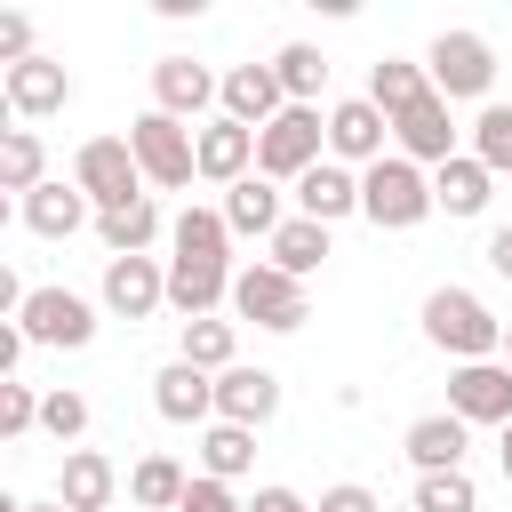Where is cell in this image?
I'll return each instance as SVG.
<instances>
[{"label": "cell", "instance_id": "44dd1931", "mask_svg": "<svg viewBox=\"0 0 512 512\" xmlns=\"http://www.w3.org/2000/svg\"><path fill=\"white\" fill-rule=\"evenodd\" d=\"M200 176L208 184H240V176H256V128H240V120H200Z\"/></svg>", "mask_w": 512, "mask_h": 512}, {"label": "cell", "instance_id": "603a6c76", "mask_svg": "<svg viewBox=\"0 0 512 512\" xmlns=\"http://www.w3.org/2000/svg\"><path fill=\"white\" fill-rule=\"evenodd\" d=\"M168 304L184 320H208L216 304H232V264H192V256H168Z\"/></svg>", "mask_w": 512, "mask_h": 512}, {"label": "cell", "instance_id": "ab89813d", "mask_svg": "<svg viewBox=\"0 0 512 512\" xmlns=\"http://www.w3.org/2000/svg\"><path fill=\"white\" fill-rule=\"evenodd\" d=\"M176 512H248V504L232 496V480H208V472H200V480L184 488V504H176Z\"/></svg>", "mask_w": 512, "mask_h": 512}, {"label": "cell", "instance_id": "7c38bea8", "mask_svg": "<svg viewBox=\"0 0 512 512\" xmlns=\"http://www.w3.org/2000/svg\"><path fill=\"white\" fill-rule=\"evenodd\" d=\"M392 144H400V160H416V168H448V160H456L448 96H440V88H432V96H416V104L392 120Z\"/></svg>", "mask_w": 512, "mask_h": 512}, {"label": "cell", "instance_id": "836d02e7", "mask_svg": "<svg viewBox=\"0 0 512 512\" xmlns=\"http://www.w3.org/2000/svg\"><path fill=\"white\" fill-rule=\"evenodd\" d=\"M272 72H280L288 104H320V88H328V56H320L312 40H288V48L272 56Z\"/></svg>", "mask_w": 512, "mask_h": 512}, {"label": "cell", "instance_id": "bcb514c9", "mask_svg": "<svg viewBox=\"0 0 512 512\" xmlns=\"http://www.w3.org/2000/svg\"><path fill=\"white\" fill-rule=\"evenodd\" d=\"M504 368H512V328H504Z\"/></svg>", "mask_w": 512, "mask_h": 512}, {"label": "cell", "instance_id": "74e56055", "mask_svg": "<svg viewBox=\"0 0 512 512\" xmlns=\"http://www.w3.org/2000/svg\"><path fill=\"white\" fill-rule=\"evenodd\" d=\"M40 400H48V392H32L24 376H8V384H0V440H24V432H40Z\"/></svg>", "mask_w": 512, "mask_h": 512}, {"label": "cell", "instance_id": "ba28073f", "mask_svg": "<svg viewBox=\"0 0 512 512\" xmlns=\"http://www.w3.org/2000/svg\"><path fill=\"white\" fill-rule=\"evenodd\" d=\"M424 72H432V88L456 104V96H488V80H496V48L480 40V32H440L432 48H424Z\"/></svg>", "mask_w": 512, "mask_h": 512}, {"label": "cell", "instance_id": "8d00e7d4", "mask_svg": "<svg viewBox=\"0 0 512 512\" xmlns=\"http://www.w3.org/2000/svg\"><path fill=\"white\" fill-rule=\"evenodd\" d=\"M40 432H48V440H64V448H72V440H80V432H88V392H72V384H56V392H48V400H40Z\"/></svg>", "mask_w": 512, "mask_h": 512}, {"label": "cell", "instance_id": "4dcf8cb0", "mask_svg": "<svg viewBox=\"0 0 512 512\" xmlns=\"http://www.w3.org/2000/svg\"><path fill=\"white\" fill-rule=\"evenodd\" d=\"M264 248H272L264 264H280L288 280H304V272H320V256H328V224H312V216H288V224H280Z\"/></svg>", "mask_w": 512, "mask_h": 512}, {"label": "cell", "instance_id": "4fadbf2b", "mask_svg": "<svg viewBox=\"0 0 512 512\" xmlns=\"http://www.w3.org/2000/svg\"><path fill=\"white\" fill-rule=\"evenodd\" d=\"M384 144H392V120H384L368 96L328 104V160H344V168H376Z\"/></svg>", "mask_w": 512, "mask_h": 512}, {"label": "cell", "instance_id": "7a4b0ae2", "mask_svg": "<svg viewBox=\"0 0 512 512\" xmlns=\"http://www.w3.org/2000/svg\"><path fill=\"white\" fill-rule=\"evenodd\" d=\"M360 216H368L376 232H416V224L432 216V176H424L416 160L384 152L376 168H360Z\"/></svg>", "mask_w": 512, "mask_h": 512}, {"label": "cell", "instance_id": "60d3db41", "mask_svg": "<svg viewBox=\"0 0 512 512\" xmlns=\"http://www.w3.org/2000/svg\"><path fill=\"white\" fill-rule=\"evenodd\" d=\"M320 512H384V504H376V488H360V480H336V488H320Z\"/></svg>", "mask_w": 512, "mask_h": 512}, {"label": "cell", "instance_id": "d4e9b609", "mask_svg": "<svg viewBox=\"0 0 512 512\" xmlns=\"http://www.w3.org/2000/svg\"><path fill=\"white\" fill-rule=\"evenodd\" d=\"M488 200H496V176H488L472 152H456L448 168H432V208H448V216H488Z\"/></svg>", "mask_w": 512, "mask_h": 512}, {"label": "cell", "instance_id": "52a82bcc", "mask_svg": "<svg viewBox=\"0 0 512 512\" xmlns=\"http://www.w3.org/2000/svg\"><path fill=\"white\" fill-rule=\"evenodd\" d=\"M16 328H24V344L80 352V344H96V304H88V296H72V288H32V296H24V312H16Z\"/></svg>", "mask_w": 512, "mask_h": 512}, {"label": "cell", "instance_id": "d590c367", "mask_svg": "<svg viewBox=\"0 0 512 512\" xmlns=\"http://www.w3.org/2000/svg\"><path fill=\"white\" fill-rule=\"evenodd\" d=\"M416 512H480L472 472H416Z\"/></svg>", "mask_w": 512, "mask_h": 512}, {"label": "cell", "instance_id": "d6a6232c", "mask_svg": "<svg viewBox=\"0 0 512 512\" xmlns=\"http://www.w3.org/2000/svg\"><path fill=\"white\" fill-rule=\"evenodd\" d=\"M200 472H208V480H240V472H256V432L216 416V424L200 432Z\"/></svg>", "mask_w": 512, "mask_h": 512}, {"label": "cell", "instance_id": "8fae6325", "mask_svg": "<svg viewBox=\"0 0 512 512\" xmlns=\"http://www.w3.org/2000/svg\"><path fill=\"white\" fill-rule=\"evenodd\" d=\"M208 104H224V80L208 72V64H192V56H160L152 64V112H168V120H200Z\"/></svg>", "mask_w": 512, "mask_h": 512}, {"label": "cell", "instance_id": "f35d334b", "mask_svg": "<svg viewBox=\"0 0 512 512\" xmlns=\"http://www.w3.org/2000/svg\"><path fill=\"white\" fill-rule=\"evenodd\" d=\"M40 48H32V16L24 8H0V64L16 72V64H32Z\"/></svg>", "mask_w": 512, "mask_h": 512}, {"label": "cell", "instance_id": "484cf974", "mask_svg": "<svg viewBox=\"0 0 512 512\" xmlns=\"http://www.w3.org/2000/svg\"><path fill=\"white\" fill-rule=\"evenodd\" d=\"M168 248L192 256V264H232V224H224V208H184V216L168 224Z\"/></svg>", "mask_w": 512, "mask_h": 512}, {"label": "cell", "instance_id": "7dc6e473", "mask_svg": "<svg viewBox=\"0 0 512 512\" xmlns=\"http://www.w3.org/2000/svg\"><path fill=\"white\" fill-rule=\"evenodd\" d=\"M408 512H416V504H408Z\"/></svg>", "mask_w": 512, "mask_h": 512}, {"label": "cell", "instance_id": "ac0fdd59", "mask_svg": "<svg viewBox=\"0 0 512 512\" xmlns=\"http://www.w3.org/2000/svg\"><path fill=\"white\" fill-rule=\"evenodd\" d=\"M152 408H160L168 424H216V376L192 368V360H168V368L152 376Z\"/></svg>", "mask_w": 512, "mask_h": 512}, {"label": "cell", "instance_id": "277c9868", "mask_svg": "<svg viewBox=\"0 0 512 512\" xmlns=\"http://www.w3.org/2000/svg\"><path fill=\"white\" fill-rule=\"evenodd\" d=\"M320 152H328V120H320V104H288L272 128H256V176H272V184L312 176Z\"/></svg>", "mask_w": 512, "mask_h": 512}, {"label": "cell", "instance_id": "8992f818", "mask_svg": "<svg viewBox=\"0 0 512 512\" xmlns=\"http://www.w3.org/2000/svg\"><path fill=\"white\" fill-rule=\"evenodd\" d=\"M72 184L96 200V216H104V208H128V200H144V168H136L128 136H88V144L72 152Z\"/></svg>", "mask_w": 512, "mask_h": 512}, {"label": "cell", "instance_id": "2e32d148", "mask_svg": "<svg viewBox=\"0 0 512 512\" xmlns=\"http://www.w3.org/2000/svg\"><path fill=\"white\" fill-rule=\"evenodd\" d=\"M280 112H288V88H280L272 64H232V72H224V120H240V128H272Z\"/></svg>", "mask_w": 512, "mask_h": 512}, {"label": "cell", "instance_id": "b9f144b4", "mask_svg": "<svg viewBox=\"0 0 512 512\" xmlns=\"http://www.w3.org/2000/svg\"><path fill=\"white\" fill-rule=\"evenodd\" d=\"M248 512H320V504H304L296 488H280V480H272V488H256V496H248Z\"/></svg>", "mask_w": 512, "mask_h": 512}, {"label": "cell", "instance_id": "1f68e13d", "mask_svg": "<svg viewBox=\"0 0 512 512\" xmlns=\"http://www.w3.org/2000/svg\"><path fill=\"white\" fill-rule=\"evenodd\" d=\"M176 360H192V368H208V376H224V368H240V328L232 320H184V344H176Z\"/></svg>", "mask_w": 512, "mask_h": 512}, {"label": "cell", "instance_id": "f1b7e54d", "mask_svg": "<svg viewBox=\"0 0 512 512\" xmlns=\"http://www.w3.org/2000/svg\"><path fill=\"white\" fill-rule=\"evenodd\" d=\"M96 240H104V256H144V248L160 240V208H152V192L128 200V208H104V216H96Z\"/></svg>", "mask_w": 512, "mask_h": 512}, {"label": "cell", "instance_id": "4316f807", "mask_svg": "<svg viewBox=\"0 0 512 512\" xmlns=\"http://www.w3.org/2000/svg\"><path fill=\"white\" fill-rule=\"evenodd\" d=\"M416 96H432V72H424V64H408V56H384V64H368V104H376L384 120H400Z\"/></svg>", "mask_w": 512, "mask_h": 512}, {"label": "cell", "instance_id": "f6af8a7d", "mask_svg": "<svg viewBox=\"0 0 512 512\" xmlns=\"http://www.w3.org/2000/svg\"><path fill=\"white\" fill-rule=\"evenodd\" d=\"M24 512H64V504H24Z\"/></svg>", "mask_w": 512, "mask_h": 512}, {"label": "cell", "instance_id": "5b68a950", "mask_svg": "<svg viewBox=\"0 0 512 512\" xmlns=\"http://www.w3.org/2000/svg\"><path fill=\"white\" fill-rule=\"evenodd\" d=\"M232 312L256 320V328H272V336H296V328L312 320V296H304V280H288L280 264H240V272H232Z\"/></svg>", "mask_w": 512, "mask_h": 512}, {"label": "cell", "instance_id": "9a60e30c", "mask_svg": "<svg viewBox=\"0 0 512 512\" xmlns=\"http://www.w3.org/2000/svg\"><path fill=\"white\" fill-rule=\"evenodd\" d=\"M0 96H8L16 120H48V112L72 104V72H64L56 56H32V64H16V72H0Z\"/></svg>", "mask_w": 512, "mask_h": 512}, {"label": "cell", "instance_id": "9c48e42d", "mask_svg": "<svg viewBox=\"0 0 512 512\" xmlns=\"http://www.w3.org/2000/svg\"><path fill=\"white\" fill-rule=\"evenodd\" d=\"M448 416H464V424H512V368L504 360H464V368H448Z\"/></svg>", "mask_w": 512, "mask_h": 512}, {"label": "cell", "instance_id": "3957f363", "mask_svg": "<svg viewBox=\"0 0 512 512\" xmlns=\"http://www.w3.org/2000/svg\"><path fill=\"white\" fill-rule=\"evenodd\" d=\"M128 152H136V168H144L152 192H184L200 176V128H184L168 112H136L128 120Z\"/></svg>", "mask_w": 512, "mask_h": 512}, {"label": "cell", "instance_id": "d6986e66", "mask_svg": "<svg viewBox=\"0 0 512 512\" xmlns=\"http://www.w3.org/2000/svg\"><path fill=\"white\" fill-rule=\"evenodd\" d=\"M216 416H224V424H248V432L272 424V416H280V376H272V368H248V360L224 368V376H216Z\"/></svg>", "mask_w": 512, "mask_h": 512}, {"label": "cell", "instance_id": "30bf717a", "mask_svg": "<svg viewBox=\"0 0 512 512\" xmlns=\"http://www.w3.org/2000/svg\"><path fill=\"white\" fill-rule=\"evenodd\" d=\"M168 304V264L160 256H104V312L112 320H152Z\"/></svg>", "mask_w": 512, "mask_h": 512}, {"label": "cell", "instance_id": "83f0119b", "mask_svg": "<svg viewBox=\"0 0 512 512\" xmlns=\"http://www.w3.org/2000/svg\"><path fill=\"white\" fill-rule=\"evenodd\" d=\"M48 184V152H40V128H0V192L32 200Z\"/></svg>", "mask_w": 512, "mask_h": 512}, {"label": "cell", "instance_id": "e0dca14e", "mask_svg": "<svg viewBox=\"0 0 512 512\" xmlns=\"http://www.w3.org/2000/svg\"><path fill=\"white\" fill-rule=\"evenodd\" d=\"M16 216H24V232H40V240H72L80 224H96V200L80 192V184H64V176H48L32 200H16Z\"/></svg>", "mask_w": 512, "mask_h": 512}, {"label": "cell", "instance_id": "7bdbcfd3", "mask_svg": "<svg viewBox=\"0 0 512 512\" xmlns=\"http://www.w3.org/2000/svg\"><path fill=\"white\" fill-rule=\"evenodd\" d=\"M488 272H496V280H512V224H496V232H488Z\"/></svg>", "mask_w": 512, "mask_h": 512}, {"label": "cell", "instance_id": "ee69618b", "mask_svg": "<svg viewBox=\"0 0 512 512\" xmlns=\"http://www.w3.org/2000/svg\"><path fill=\"white\" fill-rule=\"evenodd\" d=\"M496 464H504V480H512V424L496 432Z\"/></svg>", "mask_w": 512, "mask_h": 512}, {"label": "cell", "instance_id": "cb8c5ba5", "mask_svg": "<svg viewBox=\"0 0 512 512\" xmlns=\"http://www.w3.org/2000/svg\"><path fill=\"white\" fill-rule=\"evenodd\" d=\"M224 224H232V240H272L288 216H280V184L272 176H240L232 192H224Z\"/></svg>", "mask_w": 512, "mask_h": 512}, {"label": "cell", "instance_id": "5bb4252c", "mask_svg": "<svg viewBox=\"0 0 512 512\" xmlns=\"http://www.w3.org/2000/svg\"><path fill=\"white\" fill-rule=\"evenodd\" d=\"M120 464L104 448H64V472H56V504L64 512H120Z\"/></svg>", "mask_w": 512, "mask_h": 512}, {"label": "cell", "instance_id": "e575fe53", "mask_svg": "<svg viewBox=\"0 0 512 512\" xmlns=\"http://www.w3.org/2000/svg\"><path fill=\"white\" fill-rule=\"evenodd\" d=\"M472 160H480L488 176H512V104H480V120H472Z\"/></svg>", "mask_w": 512, "mask_h": 512}, {"label": "cell", "instance_id": "f546056e", "mask_svg": "<svg viewBox=\"0 0 512 512\" xmlns=\"http://www.w3.org/2000/svg\"><path fill=\"white\" fill-rule=\"evenodd\" d=\"M184 488H192V472L176 456H136V472H128V504L136 512H176Z\"/></svg>", "mask_w": 512, "mask_h": 512}, {"label": "cell", "instance_id": "6da1fadb", "mask_svg": "<svg viewBox=\"0 0 512 512\" xmlns=\"http://www.w3.org/2000/svg\"><path fill=\"white\" fill-rule=\"evenodd\" d=\"M424 344H432V352H448L456 368H464V360H496V352H504V320H496L472 288H456V280H448V288H432V296H424Z\"/></svg>", "mask_w": 512, "mask_h": 512}, {"label": "cell", "instance_id": "ffe728a7", "mask_svg": "<svg viewBox=\"0 0 512 512\" xmlns=\"http://www.w3.org/2000/svg\"><path fill=\"white\" fill-rule=\"evenodd\" d=\"M400 448H408V464H416V472H464L472 424H464V416H448V408H432V416H416V424L400 432Z\"/></svg>", "mask_w": 512, "mask_h": 512}, {"label": "cell", "instance_id": "7402d4cb", "mask_svg": "<svg viewBox=\"0 0 512 512\" xmlns=\"http://www.w3.org/2000/svg\"><path fill=\"white\" fill-rule=\"evenodd\" d=\"M296 216H312V224H344V216H360V168L320 160L312 176H296Z\"/></svg>", "mask_w": 512, "mask_h": 512}]
</instances>
